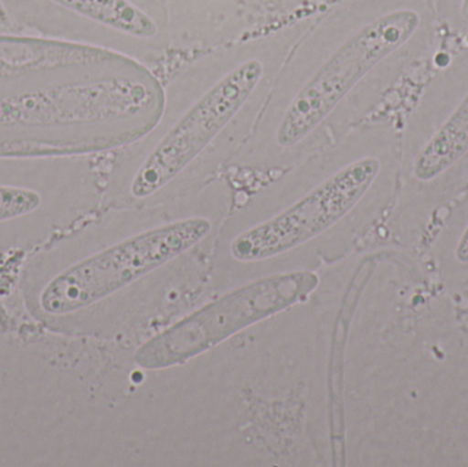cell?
Listing matches in <instances>:
<instances>
[{
	"label": "cell",
	"mask_w": 468,
	"mask_h": 467,
	"mask_svg": "<svg viewBox=\"0 0 468 467\" xmlns=\"http://www.w3.org/2000/svg\"><path fill=\"white\" fill-rule=\"evenodd\" d=\"M468 154V90L426 140L414 161L415 178L433 181Z\"/></svg>",
	"instance_id": "11"
},
{
	"label": "cell",
	"mask_w": 468,
	"mask_h": 467,
	"mask_svg": "<svg viewBox=\"0 0 468 467\" xmlns=\"http://www.w3.org/2000/svg\"><path fill=\"white\" fill-rule=\"evenodd\" d=\"M81 153L0 151V251L49 243L79 216Z\"/></svg>",
	"instance_id": "7"
},
{
	"label": "cell",
	"mask_w": 468,
	"mask_h": 467,
	"mask_svg": "<svg viewBox=\"0 0 468 467\" xmlns=\"http://www.w3.org/2000/svg\"><path fill=\"white\" fill-rule=\"evenodd\" d=\"M154 80L144 65L0 77V151L128 144L158 117L162 90Z\"/></svg>",
	"instance_id": "3"
},
{
	"label": "cell",
	"mask_w": 468,
	"mask_h": 467,
	"mask_svg": "<svg viewBox=\"0 0 468 467\" xmlns=\"http://www.w3.org/2000/svg\"><path fill=\"white\" fill-rule=\"evenodd\" d=\"M313 0H166L173 47L213 48L297 16Z\"/></svg>",
	"instance_id": "9"
},
{
	"label": "cell",
	"mask_w": 468,
	"mask_h": 467,
	"mask_svg": "<svg viewBox=\"0 0 468 467\" xmlns=\"http://www.w3.org/2000/svg\"><path fill=\"white\" fill-rule=\"evenodd\" d=\"M206 216H188L125 236L66 262L41 252L33 262L32 307L51 326L90 309L199 246L213 232Z\"/></svg>",
	"instance_id": "4"
},
{
	"label": "cell",
	"mask_w": 468,
	"mask_h": 467,
	"mask_svg": "<svg viewBox=\"0 0 468 467\" xmlns=\"http://www.w3.org/2000/svg\"><path fill=\"white\" fill-rule=\"evenodd\" d=\"M319 11L207 48L178 68L162 90L155 122L131 142L143 151L129 178L132 199L156 196L205 156L250 137L283 63Z\"/></svg>",
	"instance_id": "2"
},
{
	"label": "cell",
	"mask_w": 468,
	"mask_h": 467,
	"mask_svg": "<svg viewBox=\"0 0 468 467\" xmlns=\"http://www.w3.org/2000/svg\"><path fill=\"white\" fill-rule=\"evenodd\" d=\"M7 16H5V11L0 7V30L11 29V27H7Z\"/></svg>",
	"instance_id": "14"
},
{
	"label": "cell",
	"mask_w": 468,
	"mask_h": 467,
	"mask_svg": "<svg viewBox=\"0 0 468 467\" xmlns=\"http://www.w3.org/2000/svg\"><path fill=\"white\" fill-rule=\"evenodd\" d=\"M431 0H335L283 63L250 145L293 155L351 132L388 73L420 57L437 29Z\"/></svg>",
	"instance_id": "1"
},
{
	"label": "cell",
	"mask_w": 468,
	"mask_h": 467,
	"mask_svg": "<svg viewBox=\"0 0 468 467\" xmlns=\"http://www.w3.org/2000/svg\"><path fill=\"white\" fill-rule=\"evenodd\" d=\"M139 65L109 49L18 29L0 30V77L51 71H106Z\"/></svg>",
	"instance_id": "10"
},
{
	"label": "cell",
	"mask_w": 468,
	"mask_h": 467,
	"mask_svg": "<svg viewBox=\"0 0 468 467\" xmlns=\"http://www.w3.org/2000/svg\"><path fill=\"white\" fill-rule=\"evenodd\" d=\"M433 5L453 32L468 36V0H433Z\"/></svg>",
	"instance_id": "12"
},
{
	"label": "cell",
	"mask_w": 468,
	"mask_h": 467,
	"mask_svg": "<svg viewBox=\"0 0 468 467\" xmlns=\"http://www.w3.org/2000/svg\"><path fill=\"white\" fill-rule=\"evenodd\" d=\"M32 33L90 44L142 65L173 47L166 0H0Z\"/></svg>",
	"instance_id": "5"
},
{
	"label": "cell",
	"mask_w": 468,
	"mask_h": 467,
	"mask_svg": "<svg viewBox=\"0 0 468 467\" xmlns=\"http://www.w3.org/2000/svg\"><path fill=\"white\" fill-rule=\"evenodd\" d=\"M456 258L461 260L462 263H468V227L462 235L461 240H459L458 249H456Z\"/></svg>",
	"instance_id": "13"
},
{
	"label": "cell",
	"mask_w": 468,
	"mask_h": 467,
	"mask_svg": "<svg viewBox=\"0 0 468 467\" xmlns=\"http://www.w3.org/2000/svg\"><path fill=\"white\" fill-rule=\"evenodd\" d=\"M381 170V159L371 154L344 162L285 207L237 233L230 255L239 262H261L316 240L360 205Z\"/></svg>",
	"instance_id": "8"
},
{
	"label": "cell",
	"mask_w": 468,
	"mask_h": 467,
	"mask_svg": "<svg viewBox=\"0 0 468 467\" xmlns=\"http://www.w3.org/2000/svg\"><path fill=\"white\" fill-rule=\"evenodd\" d=\"M318 285L319 277L310 271L272 274L242 285L151 337L134 361L147 370L186 364L237 332L307 301Z\"/></svg>",
	"instance_id": "6"
}]
</instances>
